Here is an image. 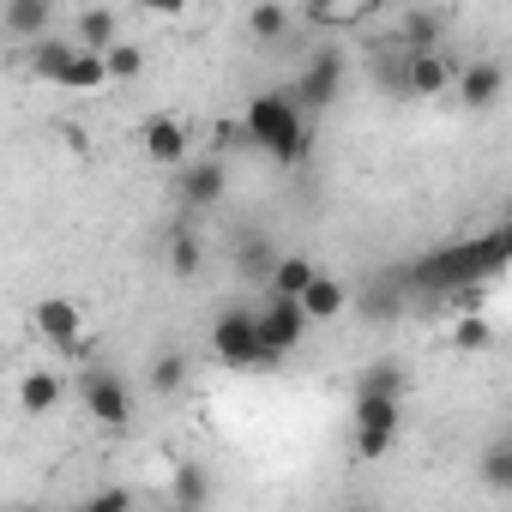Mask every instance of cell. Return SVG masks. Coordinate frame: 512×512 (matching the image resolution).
<instances>
[{
    "mask_svg": "<svg viewBox=\"0 0 512 512\" xmlns=\"http://www.w3.org/2000/svg\"><path fill=\"white\" fill-rule=\"evenodd\" d=\"M506 253H512V229L500 223V229H488V235H476V241L434 247L428 260L404 266L392 284H410V290H404V302H410V296H464V290H476V284L500 278Z\"/></svg>",
    "mask_w": 512,
    "mask_h": 512,
    "instance_id": "1",
    "label": "cell"
},
{
    "mask_svg": "<svg viewBox=\"0 0 512 512\" xmlns=\"http://www.w3.org/2000/svg\"><path fill=\"white\" fill-rule=\"evenodd\" d=\"M241 133H247V145L272 151L284 169H296L308 157V121H302L290 91H260L247 103V115H241Z\"/></svg>",
    "mask_w": 512,
    "mask_h": 512,
    "instance_id": "2",
    "label": "cell"
},
{
    "mask_svg": "<svg viewBox=\"0 0 512 512\" xmlns=\"http://www.w3.org/2000/svg\"><path fill=\"white\" fill-rule=\"evenodd\" d=\"M79 404L103 422V428H127L133 422V386L115 368H79Z\"/></svg>",
    "mask_w": 512,
    "mask_h": 512,
    "instance_id": "3",
    "label": "cell"
},
{
    "mask_svg": "<svg viewBox=\"0 0 512 512\" xmlns=\"http://www.w3.org/2000/svg\"><path fill=\"white\" fill-rule=\"evenodd\" d=\"M253 338H260V356H266V362H284V356L308 338V320H302L296 302H272V296H266V308L253 314Z\"/></svg>",
    "mask_w": 512,
    "mask_h": 512,
    "instance_id": "4",
    "label": "cell"
},
{
    "mask_svg": "<svg viewBox=\"0 0 512 512\" xmlns=\"http://www.w3.org/2000/svg\"><path fill=\"white\" fill-rule=\"evenodd\" d=\"M338 91H344V49L338 43H320V55L302 67V79H296V109H332L338 103Z\"/></svg>",
    "mask_w": 512,
    "mask_h": 512,
    "instance_id": "5",
    "label": "cell"
},
{
    "mask_svg": "<svg viewBox=\"0 0 512 512\" xmlns=\"http://www.w3.org/2000/svg\"><path fill=\"white\" fill-rule=\"evenodd\" d=\"M211 350H217V362H229V368H260L266 356H260V338H253V314L247 308H223L217 320H211Z\"/></svg>",
    "mask_w": 512,
    "mask_h": 512,
    "instance_id": "6",
    "label": "cell"
},
{
    "mask_svg": "<svg viewBox=\"0 0 512 512\" xmlns=\"http://www.w3.org/2000/svg\"><path fill=\"white\" fill-rule=\"evenodd\" d=\"M31 326H37V338H49V344L67 350V356L85 350V314H79V302H67V296H43V302L31 308Z\"/></svg>",
    "mask_w": 512,
    "mask_h": 512,
    "instance_id": "7",
    "label": "cell"
},
{
    "mask_svg": "<svg viewBox=\"0 0 512 512\" xmlns=\"http://www.w3.org/2000/svg\"><path fill=\"white\" fill-rule=\"evenodd\" d=\"M398 422H404V404H392V398H356V452L362 458L392 452Z\"/></svg>",
    "mask_w": 512,
    "mask_h": 512,
    "instance_id": "8",
    "label": "cell"
},
{
    "mask_svg": "<svg viewBox=\"0 0 512 512\" xmlns=\"http://www.w3.org/2000/svg\"><path fill=\"white\" fill-rule=\"evenodd\" d=\"M229 193V169L217 163V157H187L181 169H175V199L187 205V211H205V205H217Z\"/></svg>",
    "mask_w": 512,
    "mask_h": 512,
    "instance_id": "9",
    "label": "cell"
},
{
    "mask_svg": "<svg viewBox=\"0 0 512 512\" xmlns=\"http://www.w3.org/2000/svg\"><path fill=\"white\" fill-rule=\"evenodd\" d=\"M452 85H458L464 109H494L500 91H506V67H500V61H470V67L452 73Z\"/></svg>",
    "mask_w": 512,
    "mask_h": 512,
    "instance_id": "10",
    "label": "cell"
},
{
    "mask_svg": "<svg viewBox=\"0 0 512 512\" xmlns=\"http://www.w3.org/2000/svg\"><path fill=\"white\" fill-rule=\"evenodd\" d=\"M296 308H302V320L314 326V320H338L344 308H350V284L344 278H332V272H314V284L296 296Z\"/></svg>",
    "mask_w": 512,
    "mask_h": 512,
    "instance_id": "11",
    "label": "cell"
},
{
    "mask_svg": "<svg viewBox=\"0 0 512 512\" xmlns=\"http://www.w3.org/2000/svg\"><path fill=\"white\" fill-rule=\"evenodd\" d=\"M0 25H7V37H19V43L31 49V43L49 37L55 7H49V0H7V7H0Z\"/></svg>",
    "mask_w": 512,
    "mask_h": 512,
    "instance_id": "12",
    "label": "cell"
},
{
    "mask_svg": "<svg viewBox=\"0 0 512 512\" xmlns=\"http://www.w3.org/2000/svg\"><path fill=\"white\" fill-rule=\"evenodd\" d=\"M67 43H73V49H85V55H109V49L121 43V19H115L109 7H85Z\"/></svg>",
    "mask_w": 512,
    "mask_h": 512,
    "instance_id": "13",
    "label": "cell"
},
{
    "mask_svg": "<svg viewBox=\"0 0 512 512\" xmlns=\"http://www.w3.org/2000/svg\"><path fill=\"white\" fill-rule=\"evenodd\" d=\"M452 61L446 55H404V97H440L452 85Z\"/></svg>",
    "mask_w": 512,
    "mask_h": 512,
    "instance_id": "14",
    "label": "cell"
},
{
    "mask_svg": "<svg viewBox=\"0 0 512 512\" xmlns=\"http://www.w3.org/2000/svg\"><path fill=\"white\" fill-rule=\"evenodd\" d=\"M145 157H151L157 169H181V163H187V127H181L175 115H157V121L145 127Z\"/></svg>",
    "mask_w": 512,
    "mask_h": 512,
    "instance_id": "15",
    "label": "cell"
},
{
    "mask_svg": "<svg viewBox=\"0 0 512 512\" xmlns=\"http://www.w3.org/2000/svg\"><path fill=\"white\" fill-rule=\"evenodd\" d=\"M440 37H446V19L428 13V7H416V13L398 19V49L404 55H440Z\"/></svg>",
    "mask_w": 512,
    "mask_h": 512,
    "instance_id": "16",
    "label": "cell"
},
{
    "mask_svg": "<svg viewBox=\"0 0 512 512\" xmlns=\"http://www.w3.org/2000/svg\"><path fill=\"white\" fill-rule=\"evenodd\" d=\"M205 500H211V476H205V464L181 458V464L169 470V506H175V512H205Z\"/></svg>",
    "mask_w": 512,
    "mask_h": 512,
    "instance_id": "17",
    "label": "cell"
},
{
    "mask_svg": "<svg viewBox=\"0 0 512 512\" xmlns=\"http://www.w3.org/2000/svg\"><path fill=\"white\" fill-rule=\"evenodd\" d=\"M314 260H308V253H278V266H272V278H266V296L272 302H296L308 284H314Z\"/></svg>",
    "mask_w": 512,
    "mask_h": 512,
    "instance_id": "18",
    "label": "cell"
},
{
    "mask_svg": "<svg viewBox=\"0 0 512 512\" xmlns=\"http://www.w3.org/2000/svg\"><path fill=\"white\" fill-rule=\"evenodd\" d=\"M356 398H392V404H404V362H398V356L368 362V368L356 374Z\"/></svg>",
    "mask_w": 512,
    "mask_h": 512,
    "instance_id": "19",
    "label": "cell"
},
{
    "mask_svg": "<svg viewBox=\"0 0 512 512\" xmlns=\"http://www.w3.org/2000/svg\"><path fill=\"white\" fill-rule=\"evenodd\" d=\"M61 398H67V380H61L55 368H31V374L19 380V404H25L31 416H49Z\"/></svg>",
    "mask_w": 512,
    "mask_h": 512,
    "instance_id": "20",
    "label": "cell"
},
{
    "mask_svg": "<svg viewBox=\"0 0 512 512\" xmlns=\"http://www.w3.org/2000/svg\"><path fill=\"white\" fill-rule=\"evenodd\" d=\"M235 266H241V278H247V284H266V278H272V266H278V253H272V241H266L260 229H247V235L235 241Z\"/></svg>",
    "mask_w": 512,
    "mask_h": 512,
    "instance_id": "21",
    "label": "cell"
},
{
    "mask_svg": "<svg viewBox=\"0 0 512 512\" xmlns=\"http://www.w3.org/2000/svg\"><path fill=\"white\" fill-rule=\"evenodd\" d=\"M163 260H169V272H175V278H199V266H205V247H199V235H193L187 223H175V229H169Z\"/></svg>",
    "mask_w": 512,
    "mask_h": 512,
    "instance_id": "22",
    "label": "cell"
},
{
    "mask_svg": "<svg viewBox=\"0 0 512 512\" xmlns=\"http://www.w3.org/2000/svg\"><path fill=\"white\" fill-rule=\"evenodd\" d=\"M290 25H296V13H290V7H278V0H266V7H253V13H247L253 43H266V49H272V43H284V37H290Z\"/></svg>",
    "mask_w": 512,
    "mask_h": 512,
    "instance_id": "23",
    "label": "cell"
},
{
    "mask_svg": "<svg viewBox=\"0 0 512 512\" xmlns=\"http://www.w3.org/2000/svg\"><path fill=\"white\" fill-rule=\"evenodd\" d=\"M61 91H97V85H109V73H103V55H85V49H73V61L61 67V79H55Z\"/></svg>",
    "mask_w": 512,
    "mask_h": 512,
    "instance_id": "24",
    "label": "cell"
},
{
    "mask_svg": "<svg viewBox=\"0 0 512 512\" xmlns=\"http://www.w3.org/2000/svg\"><path fill=\"white\" fill-rule=\"evenodd\" d=\"M482 488L488 494H506L512 488V440L506 434H494L488 452H482Z\"/></svg>",
    "mask_w": 512,
    "mask_h": 512,
    "instance_id": "25",
    "label": "cell"
},
{
    "mask_svg": "<svg viewBox=\"0 0 512 512\" xmlns=\"http://www.w3.org/2000/svg\"><path fill=\"white\" fill-rule=\"evenodd\" d=\"M67 61H73V43H67V37H43V43H31V73H37V79L55 85Z\"/></svg>",
    "mask_w": 512,
    "mask_h": 512,
    "instance_id": "26",
    "label": "cell"
},
{
    "mask_svg": "<svg viewBox=\"0 0 512 512\" xmlns=\"http://www.w3.org/2000/svg\"><path fill=\"white\" fill-rule=\"evenodd\" d=\"M362 314H368L374 326H386V320H398V314H404V290H398L392 278H380L374 290H362Z\"/></svg>",
    "mask_w": 512,
    "mask_h": 512,
    "instance_id": "27",
    "label": "cell"
},
{
    "mask_svg": "<svg viewBox=\"0 0 512 512\" xmlns=\"http://www.w3.org/2000/svg\"><path fill=\"white\" fill-rule=\"evenodd\" d=\"M157 398H169V392H181L187 386V356L181 350H157V362H151V380H145Z\"/></svg>",
    "mask_w": 512,
    "mask_h": 512,
    "instance_id": "28",
    "label": "cell"
},
{
    "mask_svg": "<svg viewBox=\"0 0 512 512\" xmlns=\"http://www.w3.org/2000/svg\"><path fill=\"white\" fill-rule=\"evenodd\" d=\"M452 344H458V350H470V356H476V350H488V344H494V326H488V320H482V314H464V320H458V326H452Z\"/></svg>",
    "mask_w": 512,
    "mask_h": 512,
    "instance_id": "29",
    "label": "cell"
},
{
    "mask_svg": "<svg viewBox=\"0 0 512 512\" xmlns=\"http://www.w3.org/2000/svg\"><path fill=\"white\" fill-rule=\"evenodd\" d=\"M103 73H109V79H139V73H145V55H139L133 43H115V49L103 55Z\"/></svg>",
    "mask_w": 512,
    "mask_h": 512,
    "instance_id": "30",
    "label": "cell"
},
{
    "mask_svg": "<svg viewBox=\"0 0 512 512\" xmlns=\"http://www.w3.org/2000/svg\"><path fill=\"white\" fill-rule=\"evenodd\" d=\"M73 512H133V494H127V488H103V494L79 500Z\"/></svg>",
    "mask_w": 512,
    "mask_h": 512,
    "instance_id": "31",
    "label": "cell"
},
{
    "mask_svg": "<svg viewBox=\"0 0 512 512\" xmlns=\"http://www.w3.org/2000/svg\"><path fill=\"white\" fill-rule=\"evenodd\" d=\"M211 145H217V163H223V151H241V145H247L241 121H217V127H211Z\"/></svg>",
    "mask_w": 512,
    "mask_h": 512,
    "instance_id": "32",
    "label": "cell"
},
{
    "mask_svg": "<svg viewBox=\"0 0 512 512\" xmlns=\"http://www.w3.org/2000/svg\"><path fill=\"white\" fill-rule=\"evenodd\" d=\"M350 512H374V506H350Z\"/></svg>",
    "mask_w": 512,
    "mask_h": 512,
    "instance_id": "33",
    "label": "cell"
},
{
    "mask_svg": "<svg viewBox=\"0 0 512 512\" xmlns=\"http://www.w3.org/2000/svg\"><path fill=\"white\" fill-rule=\"evenodd\" d=\"M13 512H37V506H13Z\"/></svg>",
    "mask_w": 512,
    "mask_h": 512,
    "instance_id": "34",
    "label": "cell"
},
{
    "mask_svg": "<svg viewBox=\"0 0 512 512\" xmlns=\"http://www.w3.org/2000/svg\"><path fill=\"white\" fill-rule=\"evenodd\" d=\"M163 512H175V506H163Z\"/></svg>",
    "mask_w": 512,
    "mask_h": 512,
    "instance_id": "35",
    "label": "cell"
}]
</instances>
